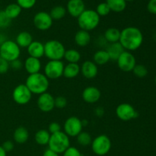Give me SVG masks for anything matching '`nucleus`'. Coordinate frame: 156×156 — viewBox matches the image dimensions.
I'll list each match as a JSON object with an SVG mask.
<instances>
[{
	"instance_id": "nucleus-1",
	"label": "nucleus",
	"mask_w": 156,
	"mask_h": 156,
	"mask_svg": "<svg viewBox=\"0 0 156 156\" xmlns=\"http://www.w3.org/2000/svg\"><path fill=\"white\" fill-rule=\"evenodd\" d=\"M143 42V34L141 30L136 27H126L120 30L119 43L123 50L126 51H135L138 50Z\"/></svg>"
},
{
	"instance_id": "nucleus-2",
	"label": "nucleus",
	"mask_w": 156,
	"mask_h": 156,
	"mask_svg": "<svg viewBox=\"0 0 156 156\" xmlns=\"http://www.w3.org/2000/svg\"><path fill=\"white\" fill-rule=\"evenodd\" d=\"M25 85L32 94H40L47 92L50 87V80L44 73H38L28 75L25 81Z\"/></svg>"
},
{
	"instance_id": "nucleus-3",
	"label": "nucleus",
	"mask_w": 156,
	"mask_h": 156,
	"mask_svg": "<svg viewBox=\"0 0 156 156\" xmlns=\"http://www.w3.org/2000/svg\"><path fill=\"white\" fill-rule=\"evenodd\" d=\"M78 25L80 30L91 31L100 24L101 17L93 9H85L77 18Z\"/></svg>"
},
{
	"instance_id": "nucleus-4",
	"label": "nucleus",
	"mask_w": 156,
	"mask_h": 156,
	"mask_svg": "<svg viewBox=\"0 0 156 156\" xmlns=\"http://www.w3.org/2000/svg\"><path fill=\"white\" fill-rule=\"evenodd\" d=\"M48 146L49 149L59 155L62 154L70 146L69 137L63 131L51 134Z\"/></svg>"
},
{
	"instance_id": "nucleus-5",
	"label": "nucleus",
	"mask_w": 156,
	"mask_h": 156,
	"mask_svg": "<svg viewBox=\"0 0 156 156\" xmlns=\"http://www.w3.org/2000/svg\"><path fill=\"white\" fill-rule=\"evenodd\" d=\"M66 50L63 44L57 40H50L44 44V56L49 60H61Z\"/></svg>"
},
{
	"instance_id": "nucleus-6",
	"label": "nucleus",
	"mask_w": 156,
	"mask_h": 156,
	"mask_svg": "<svg viewBox=\"0 0 156 156\" xmlns=\"http://www.w3.org/2000/svg\"><path fill=\"white\" fill-rule=\"evenodd\" d=\"M21 55V48L15 41L6 40L0 45V57L8 62H12L19 59Z\"/></svg>"
},
{
	"instance_id": "nucleus-7",
	"label": "nucleus",
	"mask_w": 156,
	"mask_h": 156,
	"mask_svg": "<svg viewBox=\"0 0 156 156\" xmlns=\"http://www.w3.org/2000/svg\"><path fill=\"white\" fill-rule=\"evenodd\" d=\"M111 146L112 143L111 140L105 134L99 135L93 139L91 144L92 152L98 156H105L108 154V152L111 151Z\"/></svg>"
},
{
	"instance_id": "nucleus-8",
	"label": "nucleus",
	"mask_w": 156,
	"mask_h": 156,
	"mask_svg": "<svg viewBox=\"0 0 156 156\" xmlns=\"http://www.w3.org/2000/svg\"><path fill=\"white\" fill-rule=\"evenodd\" d=\"M64 66L62 60H49L44 68V74L49 80L58 79L63 76Z\"/></svg>"
},
{
	"instance_id": "nucleus-9",
	"label": "nucleus",
	"mask_w": 156,
	"mask_h": 156,
	"mask_svg": "<svg viewBox=\"0 0 156 156\" xmlns=\"http://www.w3.org/2000/svg\"><path fill=\"white\" fill-rule=\"evenodd\" d=\"M12 98L17 105H25L31 100L32 93L25 84H19L12 91Z\"/></svg>"
},
{
	"instance_id": "nucleus-10",
	"label": "nucleus",
	"mask_w": 156,
	"mask_h": 156,
	"mask_svg": "<svg viewBox=\"0 0 156 156\" xmlns=\"http://www.w3.org/2000/svg\"><path fill=\"white\" fill-rule=\"evenodd\" d=\"M83 129L82 120L77 117H69L63 124V132L69 137H76Z\"/></svg>"
},
{
	"instance_id": "nucleus-11",
	"label": "nucleus",
	"mask_w": 156,
	"mask_h": 156,
	"mask_svg": "<svg viewBox=\"0 0 156 156\" xmlns=\"http://www.w3.org/2000/svg\"><path fill=\"white\" fill-rule=\"evenodd\" d=\"M116 62L118 68L124 73L132 72L135 66L136 65V60L134 55L131 52L126 50H124L120 54Z\"/></svg>"
},
{
	"instance_id": "nucleus-12",
	"label": "nucleus",
	"mask_w": 156,
	"mask_h": 156,
	"mask_svg": "<svg viewBox=\"0 0 156 156\" xmlns=\"http://www.w3.org/2000/svg\"><path fill=\"white\" fill-rule=\"evenodd\" d=\"M115 113L117 117L122 121H129L139 116L138 112L129 103L120 104L116 108Z\"/></svg>"
},
{
	"instance_id": "nucleus-13",
	"label": "nucleus",
	"mask_w": 156,
	"mask_h": 156,
	"mask_svg": "<svg viewBox=\"0 0 156 156\" xmlns=\"http://www.w3.org/2000/svg\"><path fill=\"white\" fill-rule=\"evenodd\" d=\"M33 23L34 27L37 30L45 31L49 30L52 27L53 23V20L52 19L50 13L44 11L37 12L35 14L33 18Z\"/></svg>"
},
{
	"instance_id": "nucleus-14",
	"label": "nucleus",
	"mask_w": 156,
	"mask_h": 156,
	"mask_svg": "<svg viewBox=\"0 0 156 156\" xmlns=\"http://www.w3.org/2000/svg\"><path fill=\"white\" fill-rule=\"evenodd\" d=\"M37 105L42 112H50L55 108V98L50 93L47 91L38 96Z\"/></svg>"
},
{
	"instance_id": "nucleus-15",
	"label": "nucleus",
	"mask_w": 156,
	"mask_h": 156,
	"mask_svg": "<svg viewBox=\"0 0 156 156\" xmlns=\"http://www.w3.org/2000/svg\"><path fill=\"white\" fill-rule=\"evenodd\" d=\"M82 97L84 101L92 105L100 100L101 97V92L96 87L88 86L83 90L82 93Z\"/></svg>"
},
{
	"instance_id": "nucleus-16",
	"label": "nucleus",
	"mask_w": 156,
	"mask_h": 156,
	"mask_svg": "<svg viewBox=\"0 0 156 156\" xmlns=\"http://www.w3.org/2000/svg\"><path fill=\"white\" fill-rule=\"evenodd\" d=\"M80 73L87 79H93L98 76V67L93 61L86 60L80 66Z\"/></svg>"
},
{
	"instance_id": "nucleus-17",
	"label": "nucleus",
	"mask_w": 156,
	"mask_h": 156,
	"mask_svg": "<svg viewBox=\"0 0 156 156\" xmlns=\"http://www.w3.org/2000/svg\"><path fill=\"white\" fill-rule=\"evenodd\" d=\"M85 10L83 0H69L66 5V12L74 18H78Z\"/></svg>"
},
{
	"instance_id": "nucleus-18",
	"label": "nucleus",
	"mask_w": 156,
	"mask_h": 156,
	"mask_svg": "<svg viewBox=\"0 0 156 156\" xmlns=\"http://www.w3.org/2000/svg\"><path fill=\"white\" fill-rule=\"evenodd\" d=\"M24 68L28 75L41 73L42 64L40 59L28 56L24 62Z\"/></svg>"
},
{
	"instance_id": "nucleus-19",
	"label": "nucleus",
	"mask_w": 156,
	"mask_h": 156,
	"mask_svg": "<svg viewBox=\"0 0 156 156\" xmlns=\"http://www.w3.org/2000/svg\"><path fill=\"white\" fill-rule=\"evenodd\" d=\"M29 56L41 59L44 56V44L41 41H33L27 48Z\"/></svg>"
},
{
	"instance_id": "nucleus-20",
	"label": "nucleus",
	"mask_w": 156,
	"mask_h": 156,
	"mask_svg": "<svg viewBox=\"0 0 156 156\" xmlns=\"http://www.w3.org/2000/svg\"><path fill=\"white\" fill-rule=\"evenodd\" d=\"M74 41L78 47H86L90 44V41H91L90 33L84 30H78L75 34Z\"/></svg>"
},
{
	"instance_id": "nucleus-21",
	"label": "nucleus",
	"mask_w": 156,
	"mask_h": 156,
	"mask_svg": "<svg viewBox=\"0 0 156 156\" xmlns=\"http://www.w3.org/2000/svg\"><path fill=\"white\" fill-rule=\"evenodd\" d=\"M33 42V37L31 34L27 31H21L17 35L15 43L20 48H27L28 46Z\"/></svg>"
},
{
	"instance_id": "nucleus-22",
	"label": "nucleus",
	"mask_w": 156,
	"mask_h": 156,
	"mask_svg": "<svg viewBox=\"0 0 156 156\" xmlns=\"http://www.w3.org/2000/svg\"><path fill=\"white\" fill-rule=\"evenodd\" d=\"M105 50L108 52L110 59L111 61H117L119 56H120V54L124 51L123 47L119 42L114 43V44H110Z\"/></svg>"
},
{
	"instance_id": "nucleus-23",
	"label": "nucleus",
	"mask_w": 156,
	"mask_h": 156,
	"mask_svg": "<svg viewBox=\"0 0 156 156\" xmlns=\"http://www.w3.org/2000/svg\"><path fill=\"white\" fill-rule=\"evenodd\" d=\"M29 132L24 126H19L14 131V141L18 144H24L28 140Z\"/></svg>"
},
{
	"instance_id": "nucleus-24",
	"label": "nucleus",
	"mask_w": 156,
	"mask_h": 156,
	"mask_svg": "<svg viewBox=\"0 0 156 156\" xmlns=\"http://www.w3.org/2000/svg\"><path fill=\"white\" fill-rule=\"evenodd\" d=\"M120 30L116 27H109L104 34V38L108 44H114L120 41Z\"/></svg>"
},
{
	"instance_id": "nucleus-25",
	"label": "nucleus",
	"mask_w": 156,
	"mask_h": 156,
	"mask_svg": "<svg viewBox=\"0 0 156 156\" xmlns=\"http://www.w3.org/2000/svg\"><path fill=\"white\" fill-rule=\"evenodd\" d=\"M80 73V66L78 63H68L64 66L63 76L66 79H74Z\"/></svg>"
},
{
	"instance_id": "nucleus-26",
	"label": "nucleus",
	"mask_w": 156,
	"mask_h": 156,
	"mask_svg": "<svg viewBox=\"0 0 156 156\" xmlns=\"http://www.w3.org/2000/svg\"><path fill=\"white\" fill-rule=\"evenodd\" d=\"M111 61L106 50H99L94 53L93 62L97 66H103Z\"/></svg>"
},
{
	"instance_id": "nucleus-27",
	"label": "nucleus",
	"mask_w": 156,
	"mask_h": 156,
	"mask_svg": "<svg viewBox=\"0 0 156 156\" xmlns=\"http://www.w3.org/2000/svg\"><path fill=\"white\" fill-rule=\"evenodd\" d=\"M51 134L47 129H40L35 133L34 140L37 144L40 146H47L48 145Z\"/></svg>"
},
{
	"instance_id": "nucleus-28",
	"label": "nucleus",
	"mask_w": 156,
	"mask_h": 156,
	"mask_svg": "<svg viewBox=\"0 0 156 156\" xmlns=\"http://www.w3.org/2000/svg\"><path fill=\"white\" fill-rule=\"evenodd\" d=\"M21 11L22 9L17 3H11L6 6L4 12L11 20H13L19 16L20 14L21 13Z\"/></svg>"
},
{
	"instance_id": "nucleus-29",
	"label": "nucleus",
	"mask_w": 156,
	"mask_h": 156,
	"mask_svg": "<svg viewBox=\"0 0 156 156\" xmlns=\"http://www.w3.org/2000/svg\"><path fill=\"white\" fill-rule=\"evenodd\" d=\"M105 2L109 6L111 12H122L126 9V2L125 0H106Z\"/></svg>"
},
{
	"instance_id": "nucleus-30",
	"label": "nucleus",
	"mask_w": 156,
	"mask_h": 156,
	"mask_svg": "<svg viewBox=\"0 0 156 156\" xmlns=\"http://www.w3.org/2000/svg\"><path fill=\"white\" fill-rule=\"evenodd\" d=\"M80 52L75 49L66 50L64 54V59L68 62V63H78L81 60Z\"/></svg>"
},
{
	"instance_id": "nucleus-31",
	"label": "nucleus",
	"mask_w": 156,
	"mask_h": 156,
	"mask_svg": "<svg viewBox=\"0 0 156 156\" xmlns=\"http://www.w3.org/2000/svg\"><path fill=\"white\" fill-rule=\"evenodd\" d=\"M66 14V9L62 5H56L50 10V15L53 20H61Z\"/></svg>"
},
{
	"instance_id": "nucleus-32",
	"label": "nucleus",
	"mask_w": 156,
	"mask_h": 156,
	"mask_svg": "<svg viewBox=\"0 0 156 156\" xmlns=\"http://www.w3.org/2000/svg\"><path fill=\"white\" fill-rule=\"evenodd\" d=\"M76 141H77L78 144L80 145L81 146H90L92 142V138L90 133H88L86 131H82L79 135L76 136Z\"/></svg>"
},
{
	"instance_id": "nucleus-33",
	"label": "nucleus",
	"mask_w": 156,
	"mask_h": 156,
	"mask_svg": "<svg viewBox=\"0 0 156 156\" xmlns=\"http://www.w3.org/2000/svg\"><path fill=\"white\" fill-rule=\"evenodd\" d=\"M132 72L138 78H144L148 74L147 68L142 64H136Z\"/></svg>"
},
{
	"instance_id": "nucleus-34",
	"label": "nucleus",
	"mask_w": 156,
	"mask_h": 156,
	"mask_svg": "<svg viewBox=\"0 0 156 156\" xmlns=\"http://www.w3.org/2000/svg\"><path fill=\"white\" fill-rule=\"evenodd\" d=\"M95 12L100 17H105L109 15L111 9L106 2H101L100 4L98 5Z\"/></svg>"
},
{
	"instance_id": "nucleus-35",
	"label": "nucleus",
	"mask_w": 156,
	"mask_h": 156,
	"mask_svg": "<svg viewBox=\"0 0 156 156\" xmlns=\"http://www.w3.org/2000/svg\"><path fill=\"white\" fill-rule=\"evenodd\" d=\"M12 20L6 15L4 10L0 11V28H7L11 25Z\"/></svg>"
},
{
	"instance_id": "nucleus-36",
	"label": "nucleus",
	"mask_w": 156,
	"mask_h": 156,
	"mask_svg": "<svg viewBox=\"0 0 156 156\" xmlns=\"http://www.w3.org/2000/svg\"><path fill=\"white\" fill-rule=\"evenodd\" d=\"M17 4L22 9H30L35 5L37 0H16Z\"/></svg>"
},
{
	"instance_id": "nucleus-37",
	"label": "nucleus",
	"mask_w": 156,
	"mask_h": 156,
	"mask_svg": "<svg viewBox=\"0 0 156 156\" xmlns=\"http://www.w3.org/2000/svg\"><path fill=\"white\" fill-rule=\"evenodd\" d=\"M62 156H84L83 154L76 147L69 146L65 152L62 153Z\"/></svg>"
},
{
	"instance_id": "nucleus-38",
	"label": "nucleus",
	"mask_w": 156,
	"mask_h": 156,
	"mask_svg": "<svg viewBox=\"0 0 156 156\" xmlns=\"http://www.w3.org/2000/svg\"><path fill=\"white\" fill-rule=\"evenodd\" d=\"M67 105V100L63 96H58L55 98V108L63 109Z\"/></svg>"
},
{
	"instance_id": "nucleus-39",
	"label": "nucleus",
	"mask_w": 156,
	"mask_h": 156,
	"mask_svg": "<svg viewBox=\"0 0 156 156\" xmlns=\"http://www.w3.org/2000/svg\"><path fill=\"white\" fill-rule=\"evenodd\" d=\"M10 69V63L5 59L0 57V74L3 75L8 73Z\"/></svg>"
},
{
	"instance_id": "nucleus-40",
	"label": "nucleus",
	"mask_w": 156,
	"mask_h": 156,
	"mask_svg": "<svg viewBox=\"0 0 156 156\" xmlns=\"http://www.w3.org/2000/svg\"><path fill=\"white\" fill-rule=\"evenodd\" d=\"M61 129H62L61 128V125L59 123H57V122H52L49 125L47 130H48V132L50 134H53L61 131Z\"/></svg>"
},
{
	"instance_id": "nucleus-41",
	"label": "nucleus",
	"mask_w": 156,
	"mask_h": 156,
	"mask_svg": "<svg viewBox=\"0 0 156 156\" xmlns=\"http://www.w3.org/2000/svg\"><path fill=\"white\" fill-rule=\"evenodd\" d=\"M9 63H10V68L14 70H16V71L21 69L24 67V63L19 59L12 61Z\"/></svg>"
},
{
	"instance_id": "nucleus-42",
	"label": "nucleus",
	"mask_w": 156,
	"mask_h": 156,
	"mask_svg": "<svg viewBox=\"0 0 156 156\" xmlns=\"http://www.w3.org/2000/svg\"><path fill=\"white\" fill-rule=\"evenodd\" d=\"M2 148L4 149V150L6 152H12L14 149V147H15V145H14V143L11 140H7V141H5L4 143L2 145Z\"/></svg>"
},
{
	"instance_id": "nucleus-43",
	"label": "nucleus",
	"mask_w": 156,
	"mask_h": 156,
	"mask_svg": "<svg viewBox=\"0 0 156 156\" xmlns=\"http://www.w3.org/2000/svg\"><path fill=\"white\" fill-rule=\"evenodd\" d=\"M147 9L150 13L156 15V0H149L147 5Z\"/></svg>"
},
{
	"instance_id": "nucleus-44",
	"label": "nucleus",
	"mask_w": 156,
	"mask_h": 156,
	"mask_svg": "<svg viewBox=\"0 0 156 156\" xmlns=\"http://www.w3.org/2000/svg\"><path fill=\"white\" fill-rule=\"evenodd\" d=\"M94 114H95L97 117H103L104 114H105V110L101 107H98L95 109V111H94Z\"/></svg>"
},
{
	"instance_id": "nucleus-45",
	"label": "nucleus",
	"mask_w": 156,
	"mask_h": 156,
	"mask_svg": "<svg viewBox=\"0 0 156 156\" xmlns=\"http://www.w3.org/2000/svg\"><path fill=\"white\" fill-rule=\"evenodd\" d=\"M42 156H59V155L56 153V152L52 151L51 149H50L48 148V149H46V150L44 151V154H43Z\"/></svg>"
},
{
	"instance_id": "nucleus-46",
	"label": "nucleus",
	"mask_w": 156,
	"mask_h": 156,
	"mask_svg": "<svg viewBox=\"0 0 156 156\" xmlns=\"http://www.w3.org/2000/svg\"><path fill=\"white\" fill-rule=\"evenodd\" d=\"M0 156H7V152L4 150L2 146H0Z\"/></svg>"
},
{
	"instance_id": "nucleus-47",
	"label": "nucleus",
	"mask_w": 156,
	"mask_h": 156,
	"mask_svg": "<svg viewBox=\"0 0 156 156\" xmlns=\"http://www.w3.org/2000/svg\"><path fill=\"white\" fill-rule=\"evenodd\" d=\"M82 125H83V127H85V126H87V125H88V120H82Z\"/></svg>"
},
{
	"instance_id": "nucleus-48",
	"label": "nucleus",
	"mask_w": 156,
	"mask_h": 156,
	"mask_svg": "<svg viewBox=\"0 0 156 156\" xmlns=\"http://www.w3.org/2000/svg\"><path fill=\"white\" fill-rule=\"evenodd\" d=\"M125 1L127 2H133V1H134V0H125Z\"/></svg>"
},
{
	"instance_id": "nucleus-49",
	"label": "nucleus",
	"mask_w": 156,
	"mask_h": 156,
	"mask_svg": "<svg viewBox=\"0 0 156 156\" xmlns=\"http://www.w3.org/2000/svg\"><path fill=\"white\" fill-rule=\"evenodd\" d=\"M155 85H156V76H155Z\"/></svg>"
}]
</instances>
